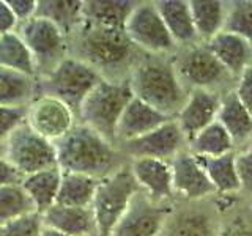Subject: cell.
Segmentation results:
<instances>
[{
    "label": "cell",
    "instance_id": "cell-1",
    "mask_svg": "<svg viewBox=\"0 0 252 236\" xmlns=\"http://www.w3.org/2000/svg\"><path fill=\"white\" fill-rule=\"evenodd\" d=\"M69 55L96 69L102 79H128L140 52L123 29L94 26L82 21L68 38Z\"/></svg>",
    "mask_w": 252,
    "mask_h": 236
},
{
    "label": "cell",
    "instance_id": "cell-33",
    "mask_svg": "<svg viewBox=\"0 0 252 236\" xmlns=\"http://www.w3.org/2000/svg\"><path fill=\"white\" fill-rule=\"evenodd\" d=\"M224 31L246 39L252 46V0L228 2Z\"/></svg>",
    "mask_w": 252,
    "mask_h": 236
},
{
    "label": "cell",
    "instance_id": "cell-10",
    "mask_svg": "<svg viewBox=\"0 0 252 236\" xmlns=\"http://www.w3.org/2000/svg\"><path fill=\"white\" fill-rule=\"evenodd\" d=\"M222 211L213 199L175 202L159 236H220Z\"/></svg>",
    "mask_w": 252,
    "mask_h": 236
},
{
    "label": "cell",
    "instance_id": "cell-16",
    "mask_svg": "<svg viewBox=\"0 0 252 236\" xmlns=\"http://www.w3.org/2000/svg\"><path fill=\"white\" fill-rule=\"evenodd\" d=\"M129 170L134 179H136V183L139 184L140 191L148 199L162 205L175 203L170 162L159 159H147V157L131 159Z\"/></svg>",
    "mask_w": 252,
    "mask_h": 236
},
{
    "label": "cell",
    "instance_id": "cell-12",
    "mask_svg": "<svg viewBox=\"0 0 252 236\" xmlns=\"http://www.w3.org/2000/svg\"><path fill=\"white\" fill-rule=\"evenodd\" d=\"M118 148L128 161L147 157L170 162L181 151L188 149V139L180 129L175 118H170L155 131L118 145Z\"/></svg>",
    "mask_w": 252,
    "mask_h": 236
},
{
    "label": "cell",
    "instance_id": "cell-4",
    "mask_svg": "<svg viewBox=\"0 0 252 236\" xmlns=\"http://www.w3.org/2000/svg\"><path fill=\"white\" fill-rule=\"evenodd\" d=\"M132 98L134 94L128 79H102L82 102L77 121L84 123L110 144L117 145L115 132L118 121Z\"/></svg>",
    "mask_w": 252,
    "mask_h": 236
},
{
    "label": "cell",
    "instance_id": "cell-35",
    "mask_svg": "<svg viewBox=\"0 0 252 236\" xmlns=\"http://www.w3.org/2000/svg\"><path fill=\"white\" fill-rule=\"evenodd\" d=\"M235 164L241 184V194L252 197V140L244 148L235 151Z\"/></svg>",
    "mask_w": 252,
    "mask_h": 236
},
{
    "label": "cell",
    "instance_id": "cell-44",
    "mask_svg": "<svg viewBox=\"0 0 252 236\" xmlns=\"http://www.w3.org/2000/svg\"><path fill=\"white\" fill-rule=\"evenodd\" d=\"M0 153H3V147L2 145H0Z\"/></svg>",
    "mask_w": 252,
    "mask_h": 236
},
{
    "label": "cell",
    "instance_id": "cell-20",
    "mask_svg": "<svg viewBox=\"0 0 252 236\" xmlns=\"http://www.w3.org/2000/svg\"><path fill=\"white\" fill-rule=\"evenodd\" d=\"M43 225L68 236H96L92 208L63 206L55 203L41 214Z\"/></svg>",
    "mask_w": 252,
    "mask_h": 236
},
{
    "label": "cell",
    "instance_id": "cell-26",
    "mask_svg": "<svg viewBox=\"0 0 252 236\" xmlns=\"http://www.w3.org/2000/svg\"><path fill=\"white\" fill-rule=\"evenodd\" d=\"M36 96L38 82L35 77L0 66V106L29 107Z\"/></svg>",
    "mask_w": 252,
    "mask_h": 236
},
{
    "label": "cell",
    "instance_id": "cell-19",
    "mask_svg": "<svg viewBox=\"0 0 252 236\" xmlns=\"http://www.w3.org/2000/svg\"><path fill=\"white\" fill-rule=\"evenodd\" d=\"M218 121L232 137L236 151L244 148L252 140V114L236 96L235 90L222 94Z\"/></svg>",
    "mask_w": 252,
    "mask_h": 236
},
{
    "label": "cell",
    "instance_id": "cell-21",
    "mask_svg": "<svg viewBox=\"0 0 252 236\" xmlns=\"http://www.w3.org/2000/svg\"><path fill=\"white\" fill-rule=\"evenodd\" d=\"M205 44L235 81L252 63V46L246 39L228 33V31L222 30Z\"/></svg>",
    "mask_w": 252,
    "mask_h": 236
},
{
    "label": "cell",
    "instance_id": "cell-18",
    "mask_svg": "<svg viewBox=\"0 0 252 236\" xmlns=\"http://www.w3.org/2000/svg\"><path fill=\"white\" fill-rule=\"evenodd\" d=\"M170 120L169 117L158 112L152 106L145 104L144 101L137 98H132L129 104L126 106L125 112L122 114L120 121L117 126L115 132V144L117 147L131 142L134 139H139L145 134L159 128L162 123Z\"/></svg>",
    "mask_w": 252,
    "mask_h": 236
},
{
    "label": "cell",
    "instance_id": "cell-22",
    "mask_svg": "<svg viewBox=\"0 0 252 236\" xmlns=\"http://www.w3.org/2000/svg\"><path fill=\"white\" fill-rule=\"evenodd\" d=\"M155 5L178 47L199 43L189 0H156Z\"/></svg>",
    "mask_w": 252,
    "mask_h": 236
},
{
    "label": "cell",
    "instance_id": "cell-43",
    "mask_svg": "<svg viewBox=\"0 0 252 236\" xmlns=\"http://www.w3.org/2000/svg\"><path fill=\"white\" fill-rule=\"evenodd\" d=\"M0 236H3V227L0 225Z\"/></svg>",
    "mask_w": 252,
    "mask_h": 236
},
{
    "label": "cell",
    "instance_id": "cell-15",
    "mask_svg": "<svg viewBox=\"0 0 252 236\" xmlns=\"http://www.w3.org/2000/svg\"><path fill=\"white\" fill-rule=\"evenodd\" d=\"M170 169L175 202H202L216 197L200 161L188 149L173 157Z\"/></svg>",
    "mask_w": 252,
    "mask_h": 236
},
{
    "label": "cell",
    "instance_id": "cell-2",
    "mask_svg": "<svg viewBox=\"0 0 252 236\" xmlns=\"http://www.w3.org/2000/svg\"><path fill=\"white\" fill-rule=\"evenodd\" d=\"M55 149L57 167L62 172L81 173L96 179L110 177L129 162L117 145L81 121L65 137L55 142Z\"/></svg>",
    "mask_w": 252,
    "mask_h": 236
},
{
    "label": "cell",
    "instance_id": "cell-30",
    "mask_svg": "<svg viewBox=\"0 0 252 236\" xmlns=\"http://www.w3.org/2000/svg\"><path fill=\"white\" fill-rule=\"evenodd\" d=\"M188 151L197 157H219L235 153V144L218 120L188 142Z\"/></svg>",
    "mask_w": 252,
    "mask_h": 236
},
{
    "label": "cell",
    "instance_id": "cell-41",
    "mask_svg": "<svg viewBox=\"0 0 252 236\" xmlns=\"http://www.w3.org/2000/svg\"><path fill=\"white\" fill-rule=\"evenodd\" d=\"M18 26H19V22L14 18L8 2L6 0H0V36L16 31Z\"/></svg>",
    "mask_w": 252,
    "mask_h": 236
},
{
    "label": "cell",
    "instance_id": "cell-7",
    "mask_svg": "<svg viewBox=\"0 0 252 236\" xmlns=\"http://www.w3.org/2000/svg\"><path fill=\"white\" fill-rule=\"evenodd\" d=\"M139 191L140 187L129 170V162L99 181L92 203L96 236H109L112 233Z\"/></svg>",
    "mask_w": 252,
    "mask_h": 236
},
{
    "label": "cell",
    "instance_id": "cell-40",
    "mask_svg": "<svg viewBox=\"0 0 252 236\" xmlns=\"http://www.w3.org/2000/svg\"><path fill=\"white\" fill-rule=\"evenodd\" d=\"M24 177L16 170L14 165L6 159L3 153H0V187L11 186V184H21Z\"/></svg>",
    "mask_w": 252,
    "mask_h": 236
},
{
    "label": "cell",
    "instance_id": "cell-38",
    "mask_svg": "<svg viewBox=\"0 0 252 236\" xmlns=\"http://www.w3.org/2000/svg\"><path fill=\"white\" fill-rule=\"evenodd\" d=\"M220 236H252V219L244 216H236L222 225Z\"/></svg>",
    "mask_w": 252,
    "mask_h": 236
},
{
    "label": "cell",
    "instance_id": "cell-39",
    "mask_svg": "<svg viewBox=\"0 0 252 236\" xmlns=\"http://www.w3.org/2000/svg\"><path fill=\"white\" fill-rule=\"evenodd\" d=\"M6 2L19 24L35 18L38 0H6Z\"/></svg>",
    "mask_w": 252,
    "mask_h": 236
},
{
    "label": "cell",
    "instance_id": "cell-24",
    "mask_svg": "<svg viewBox=\"0 0 252 236\" xmlns=\"http://www.w3.org/2000/svg\"><path fill=\"white\" fill-rule=\"evenodd\" d=\"M134 0H84L82 21L94 26L123 29L136 8Z\"/></svg>",
    "mask_w": 252,
    "mask_h": 236
},
{
    "label": "cell",
    "instance_id": "cell-6",
    "mask_svg": "<svg viewBox=\"0 0 252 236\" xmlns=\"http://www.w3.org/2000/svg\"><path fill=\"white\" fill-rule=\"evenodd\" d=\"M102 81V76L85 61L68 57L47 76L36 79L38 94H47L60 99L79 115L82 102Z\"/></svg>",
    "mask_w": 252,
    "mask_h": 236
},
{
    "label": "cell",
    "instance_id": "cell-23",
    "mask_svg": "<svg viewBox=\"0 0 252 236\" xmlns=\"http://www.w3.org/2000/svg\"><path fill=\"white\" fill-rule=\"evenodd\" d=\"M62 175L63 172L59 167H54L24 177L21 186L30 197L35 211L39 212V214H43L44 211H47L57 203Z\"/></svg>",
    "mask_w": 252,
    "mask_h": 236
},
{
    "label": "cell",
    "instance_id": "cell-5",
    "mask_svg": "<svg viewBox=\"0 0 252 236\" xmlns=\"http://www.w3.org/2000/svg\"><path fill=\"white\" fill-rule=\"evenodd\" d=\"M172 63L181 84L188 91L208 90L225 94L235 88V79L220 65L205 43L178 47L172 55Z\"/></svg>",
    "mask_w": 252,
    "mask_h": 236
},
{
    "label": "cell",
    "instance_id": "cell-17",
    "mask_svg": "<svg viewBox=\"0 0 252 236\" xmlns=\"http://www.w3.org/2000/svg\"><path fill=\"white\" fill-rule=\"evenodd\" d=\"M222 94L208 90H191L185 106L181 107L175 120L183 131L188 142L197 136L211 123L218 120Z\"/></svg>",
    "mask_w": 252,
    "mask_h": 236
},
{
    "label": "cell",
    "instance_id": "cell-27",
    "mask_svg": "<svg viewBox=\"0 0 252 236\" xmlns=\"http://www.w3.org/2000/svg\"><path fill=\"white\" fill-rule=\"evenodd\" d=\"M197 157V156H195ZM207 173L216 195L230 197L241 194V184L235 164V153L219 157H197Z\"/></svg>",
    "mask_w": 252,
    "mask_h": 236
},
{
    "label": "cell",
    "instance_id": "cell-14",
    "mask_svg": "<svg viewBox=\"0 0 252 236\" xmlns=\"http://www.w3.org/2000/svg\"><path fill=\"white\" fill-rule=\"evenodd\" d=\"M173 203L162 205L139 191L109 236H159Z\"/></svg>",
    "mask_w": 252,
    "mask_h": 236
},
{
    "label": "cell",
    "instance_id": "cell-29",
    "mask_svg": "<svg viewBox=\"0 0 252 236\" xmlns=\"http://www.w3.org/2000/svg\"><path fill=\"white\" fill-rule=\"evenodd\" d=\"M99 181L101 179L81 175V173L63 172L57 203L63 206L92 208Z\"/></svg>",
    "mask_w": 252,
    "mask_h": 236
},
{
    "label": "cell",
    "instance_id": "cell-9",
    "mask_svg": "<svg viewBox=\"0 0 252 236\" xmlns=\"http://www.w3.org/2000/svg\"><path fill=\"white\" fill-rule=\"evenodd\" d=\"M3 156L22 177L57 167L55 144L36 134L27 121L14 129L5 140Z\"/></svg>",
    "mask_w": 252,
    "mask_h": 236
},
{
    "label": "cell",
    "instance_id": "cell-36",
    "mask_svg": "<svg viewBox=\"0 0 252 236\" xmlns=\"http://www.w3.org/2000/svg\"><path fill=\"white\" fill-rule=\"evenodd\" d=\"M27 121V107H3L0 106V145L18 129L22 123Z\"/></svg>",
    "mask_w": 252,
    "mask_h": 236
},
{
    "label": "cell",
    "instance_id": "cell-3",
    "mask_svg": "<svg viewBox=\"0 0 252 236\" xmlns=\"http://www.w3.org/2000/svg\"><path fill=\"white\" fill-rule=\"evenodd\" d=\"M170 57L142 54L132 66L128 81L134 98L165 117L175 118L185 106L189 91L178 79Z\"/></svg>",
    "mask_w": 252,
    "mask_h": 236
},
{
    "label": "cell",
    "instance_id": "cell-13",
    "mask_svg": "<svg viewBox=\"0 0 252 236\" xmlns=\"http://www.w3.org/2000/svg\"><path fill=\"white\" fill-rule=\"evenodd\" d=\"M76 123V114L54 96L38 94L27 107V124L52 144L65 137Z\"/></svg>",
    "mask_w": 252,
    "mask_h": 236
},
{
    "label": "cell",
    "instance_id": "cell-32",
    "mask_svg": "<svg viewBox=\"0 0 252 236\" xmlns=\"http://www.w3.org/2000/svg\"><path fill=\"white\" fill-rule=\"evenodd\" d=\"M30 212L36 211L21 184L0 187V225L5 227L6 224Z\"/></svg>",
    "mask_w": 252,
    "mask_h": 236
},
{
    "label": "cell",
    "instance_id": "cell-34",
    "mask_svg": "<svg viewBox=\"0 0 252 236\" xmlns=\"http://www.w3.org/2000/svg\"><path fill=\"white\" fill-rule=\"evenodd\" d=\"M43 219L39 212H30L3 227V236H41Z\"/></svg>",
    "mask_w": 252,
    "mask_h": 236
},
{
    "label": "cell",
    "instance_id": "cell-8",
    "mask_svg": "<svg viewBox=\"0 0 252 236\" xmlns=\"http://www.w3.org/2000/svg\"><path fill=\"white\" fill-rule=\"evenodd\" d=\"M26 43L36 68V79H41L57 68L69 55L68 36L44 18L35 16L16 29Z\"/></svg>",
    "mask_w": 252,
    "mask_h": 236
},
{
    "label": "cell",
    "instance_id": "cell-11",
    "mask_svg": "<svg viewBox=\"0 0 252 236\" xmlns=\"http://www.w3.org/2000/svg\"><path fill=\"white\" fill-rule=\"evenodd\" d=\"M125 31L131 43L144 54L173 55L178 49L155 2H137L126 21Z\"/></svg>",
    "mask_w": 252,
    "mask_h": 236
},
{
    "label": "cell",
    "instance_id": "cell-31",
    "mask_svg": "<svg viewBox=\"0 0 252 236\" xmlns=\"http://www.w3.org/2000/svg\"><path fill=\"white\" fill-rule=\"evenodd\" d=\"M0 66L36 79L33 57L18 31L0 36Z\"/></svg>",
    "mask_w": 252,
    "mask_h": 236
},
{
    "label": "cell",
    "instance_id": "cell-42",
    "mask_svg": "<svg viewBox=\"0 0 252 236\" xmlns=\"http://www.w3.org/2000/svg\"><path fill=\"white\" fill-rule=\"evenodd\" d=\"M41 236H68L65 233H60L57 230H54V228H49V227H43V232H41Z\"/></svg>",
    "mask_w": 252,
    "mask_h": 236
},
{
    "label": "cell",
    "instance_id": "cell-37",
    "mask_svg": "<svg viewBox=\"0 0 252 236\" xmlns=\"http://www.w3.org/2000/svg\"><path fill=\"white\" fill-rule=\"evenodd\" d=\"M233 90L236 93V96L240 98V101L252 114V63L243 71L241 76L236 79Z\"/></svg>",
    "mask_w": 252,
    "mask_h": 236
},
{
    "label": "cell",
    "instance_id": "cell-28",
    "mask_svg": "<svg viewBox=\"0 0 252 236\" xmlns=\"http://www.w3.org/2000/svg\"><path fill=\"white\" fill-rule=\"evenodd\" d=\"M84 0H38L36 14L55 24L68 38L82 22Z\"/></svg>",
    "mask_w": 252,
    "mask_h": 236
},
{
    "label": "cell",
    "instance_id": "cell-25",
    "mask_svg": "<svg viewBox=\"0 0 252 236\" xmlns=\"http://www.w3.org/2000/svg\"><path fill=\"white\" fill-rule=\"evenodd\" d=\"M194 27L200 43H208L211 38L224 30L228 2L224 0H189Z\"/></svg>",
    "mask_w": 252,
    "mask_h": 236
}]
</instances>
